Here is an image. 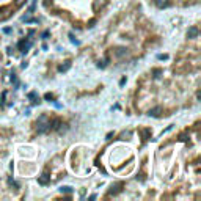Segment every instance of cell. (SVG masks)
Instances as JSON below:
<instances>
[{
	"label": "cell",
	"instance_id": "6da1fadb",
	"mask_svg": "<svg viewBox=\"0 0 201 201\" xmlns=\"http://www.w3.org/2000/svg\"><path fill=\"white\" fill-rule=\"evenodd\" d=\"M50 129L49 123L47 121H38V126H36V132L38 134H44V132H47Z\"/></svg>",
	"mask_w": 201,
	"mask_h": 201
},
{
	"label": "cell",
	"instance_id": "7a4b0ae2",
	"mask_svg": "<svg viewBox=\"0 0 201 201\" xmlns=\"http://www.w3.org/2000/svg\"><path fill=\"white\" fill-rule=\"evenodd\" d=\"M121 190H123V182H116V184L112 185V189H110L108 193H110V195H116V193H120Z\"/></svg>",
	"mask_w": 201,
	"mask_h": 201
},
{
	"label": "cell",
	"instance_id": "3957f363",
	"mask_svg": "<svg viewBox=\"0 0 201 201\" xmlns=\"http://www.w3.org/2000/svg\"><path fill=\"white\" fill-rule=\"evenodd\" d=\"M196 36H198V27H190L189 29V31H187V38L189 39H195Z\"/></svg>",
	"mask_w": 201,
	"mask_h": 201
},
{
	"label": "cell",
	"instance_id": "277c9868",
	"mask_svg": "<svg viewBox=\"0 0 201 201\" xmlns=\"http://www.w3.org/2000/svg\"><path fill=\"white\" fill-rule=\"evenodd\" d=\"M31 47V41H25V39H22L21 43H19V49L22 50V52H29V49Z\"/></svg>",
	"mask_w": 201,
	"mask_h": 201
},
{
	"label": "cell",
	"instance_id": "5b68a950",
	"mask_svg": "<svg viewBox=\"0 0 201 201\" xmlns=\"http://www.w3.org/2000/svg\"><path fill=\"white\" fill-rule=\"evenodd\" d=\"M10 16H11V10H10V8H2V11H0V21H5Z\"/></svg>",
	"mask_w": 201,
	"mask_h": 201
},
{
	"label": "cell",
	"instance_id": "8992f818",
	"mask_svg": "<svg viewBox=\"0 0 201 201\" xmlns=\"http://www.w3.org/2000/svg\"><path fill=\"white\" fill-rule=\"evenodd\" d=\"M160 113H162V107H154V108H151V110H149L148 115L157 118V116H160Z\"/></svg>",
	"mask_w": 201,
	"mask_h": 201
},
{
	"label": "cell",
	"instance_id": "52a82bcc",
	"mask_svg": "<svg viewBox=\"0 0 201 201\" xmlns=\"http://www.w3.org/2000/svg\"><path fill=\"white\" fill-rule=\"evenodd\" d=\"M49 126H50V129H53V130H58V127L61 126V121L58 120V118H53L52 123H49Z\"/></svg>",
	"mask_w": 201,
	"mask_h": 201
},
{
	"label": "cell",
	"instance_id": "ba28073f",
	"mask_svg": "<svg viewBox=\"0 0 201 201\" xmlns=\"http://www.w3.org/2000/svg\"><path fill=\"white\" fill-rule=\"evenodd\" d=\"M154 5L157 8H167L170 5V2H168V0H154Z\"/></svg>",
	"mask_w": 201,
	"mask_h": 201
},
{
	"label": "cell",
	"instance_id": "9c48e42d",
	"mask_svg": "<svg viewBox=\"0 0 201 201\" xmlns=\"http://www.w3.org/2000/svg\"><path fill=\"white\" fill-rule=\"evenodd\" d=\"M38 182H39L41 185H46V184H47V182H49V175H47V173H43V175H41V177L38 179Z\"/></svg>",
	"mask_w": 201,
	"mask_h": 201
},
{
	"label": "cell",
	"instance_id": "30bf717a",
	"mask_svg": "<svg viewBox=\"0 0 201 201\" xmlns=\"http://www.w3.org/2000/svg\"><path fill=\"white\" fill-rule=\"evenodd\" d=\"M69 68H71V61H65L63 65L58 66V71H60V72H66L68 69H69Z\"/></svg>",
	"mask_w": 201,
	"mask_h": 201
},
{
	"label": "cell",
	"instance_id": "8fae6325",
	"mask_svg": "<svg viewBox=\"0 0 201 201\" xmlns=\"http://www.w3.org/2000/svg\"><path fill=\"white\" fill-rule=\"evenodd\" d=\"M105 5V0H94V3H93V10L94 11H98L99 10V6H104Z\"/></svg>",
	"mask_w": 201,
	"mask_h": 201
},
{
	"label": "cell",
	"instance_id": "7c38bea8",
	"mask_svg": "<svg viewBox=\"0 0 201 201\" xmlns=\"http://www.w3.org/2000/svg\"><path fill=\"white\" fill-rule=\"evenodd\" d=\"M124 53H127V49H124V47H118L116 49V55L118 57H123Z\"/></svg>",
	"mask_w": 201,
	"mask_h": 201
},
{
	"label": "cell",
	"instance_id": "4fadbf2b",
	"mask_svg": "<svg viewBox=\"0 0 201 201\" xmlns=\"http://www.w3.org/2000/svg\"><path fill=\"white\" fill-rule=\"evenodd\" d=\"M61 192H63V193H71V192H72V189H71V187H61Z\"/></svg>",
	"mask_w": 201,
	"mask_h": 201
},
{
	"label": "cell",
	"instance_id": "5bb4252c",
	"mask_svg": "<svg viewBox=\"0 0 201 201\" xmlns=\"http://www.w3.org/2000/svg\"><path fill=\"white\" fill-rule=\"evenodd\" d=\"M25 2H27V0H16V6H22Z\"/></svg>",
	"mask_w": 201,
	"mask_h": 201
},
{
	"label": "cell",
	"instance_id": "9a60e30c",
	"mask_svg": "<svg viewBox=\"0 0 201 201\" xmlns=\"http://www.w3.org/2000/svg\"><path fill=\"white\" fill-rule=\"evenodd\" d=\"M126 137H130V132H123V134H121V138L126 140Z\"/></svg>",
	"mask_w": 201,
	"mask_h": 201
},
{
	"label": "cell",
	"instance_id": "2e32d148",
	"mask_svg": "<svg viewBox=\"0 0 201 201\" xmlns=\"http://www.w3.org/2000/svg\"><path fill=\"white\" fill-rule=\"evenodd\" d=\"M44 98L47 99V101H52V99H53V94H50V93H47V94L44 96Z\"/></svg>",
	"mask_w": 201,
	"mask_h": 201
},
{
	"label": "cell",
	"instance_id": "e0dca14e",
	"mask_svg": "<svg viewBox=\"0 0 201 201\" xmlns=\"http://www.w3.org/2000/svg\"><path fill=\"white\" fill-rule=\"evenodd\" d=\"M29 98L30 99H36V93H35V91H31V93L29 94Z\"/></svg>",
	"mask_w": 201,
	"mask_h": 201
},
{
	"label": "cell",
	"instance_id": "ac0fdd59",
	"mask_svg": "<svg viewBox=\"0 0 201 201\" xmlns=\"http://www.w3.org/2000/svg\"><path fill=\"white\" fill-rule=\"evenodd\" d=\"M8 182H10V185H13V187H16V189H17V187H19V185H17V184H16V182L13 181V179H10V181H8Z\"/></svg>",
	"mask_w": 201,
	"mask_h": 201
},
{
	"label": "cell",
	"instance_id": "d6986e66",
	"mask_svg": "<svg viewBox=\"0 0 201 201\" xmlns=\"http://www.w3.org/2000/svg\"><path fill=\"white\" fill-rule=\"evenodd\" d=\"M47 36H49V31H44V33H43V38L46 39V38H47Z\"/></svg>",
	"mask_w": 201,
	"mask_h": 201
},
{
	"label": "cell",
	"instance_id": "ffe728a7",
	"mask_svg": "<svg viewBox=\"0 0 201 201\" xmlns=\"http://www.w3.org/2000/svg\"><path fill=\"white\" fill-rule=\"evenodd\" d=\"M112 137H113V134H112V132H108V134H107V140H110Z\"/></svg>",
	"mask_w": 201,
	"mask_h": 201
}]
</instances>
